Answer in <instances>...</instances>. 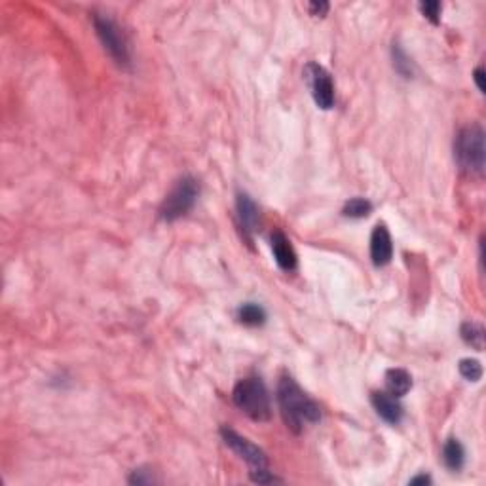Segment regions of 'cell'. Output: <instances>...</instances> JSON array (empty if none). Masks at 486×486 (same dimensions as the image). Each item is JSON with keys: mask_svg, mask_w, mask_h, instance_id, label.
Returning <instances> with one entry per match:
<instances>
[{"mask_svg": "<svg viewBox=\"0 0 486 486\" xmlns=\"http://www.w3.org/2000/svg\"><path fill=\"white\" fill-rule=\"evenodd\" d=\"M278 405L287 428L293 433H301L310 423L321 420V409L310 399L291 377H281L278 382Z\"/></svg>", "mask_w": 486, "mask_h": 486, "instance_id": "6da1fadb", "label": "cell"}, {"mask_svg": "<svg viewBox=\"0 0 486 486\" xmlns=\"http://www.w3.org/2000/svg\"><path fill=\"white\" fill-rule=\"evenodd\" d=\"M394 65L395 70L403 75L405 78H411L412 76V61L406 58V53L399 48V44H394Z\"/></svg>", "mask_w": 486, "mask_h": 486, "instance_id": "ac0fdd59", "label": "cell"}, {"mask_svg": "<svg viewBox=\"0 0 486 486\" xmlns=\"http://www.w3.org/2000/svg\"><path fill=\"white\" fill-rule=\"evenodd\" d=\"M306 80L312 87V97L319 109L329 110L335 104V84L327 70L318 63L306 67Z\"/></svg>", "mask_w": 486, "mask_h": 486, "instance_id": "52a82bcc", "label": "cell"}, {"mask_svg": "<svg viewBox=\"0 0 486 486\" xmlns=\"http://www.w3.org/2000/svg\"><path fill=\"white\" fill-rule=\"evenodd\" d=\"M371 401L374 411L378 412V416L388 423L397 426L403 420V406L397 401V397H394L392 394H388V392H374Z\"/></svg>", "mask_w": 486, "mask_h": 486, "instance_id": "30bf717a", "label": "cell"}, {"mask_svg": "<svg viewBox=\"0 0 486 486\" xmlns=\"http://www.w3.org/2000/svg\"><path fill=\"white\" fill-rule=\"evenodd\" d=\"M329 2H325V0H321V2H310L308 4V10H310V14L312 16H319V18H323V16H327V12H329Z\"/></svg>", "mask_w": 486, "mask_h": 486, "instance_id": "ffe728a7", "label": "cell"}, {"mask_svg": "<svg viewBox=\"0 0 486 486\" xmlns=\"http://www.w3.org/2000/svg\"><path fill=\"white\" fill-rule=\"evenodd\" d=\"M473 80L475 84H477V87H479V92L485 93V69H482V67H477V69H475Z\"/></svg>", "mask_w": 486, "mask_h": 486, "instance_id": "7402d4cb", "label": "cell"}, {"mask_svg": "<svg viewBox=\"0 0 486 486\" xmlns=\"http://www.w3.org/2000/svg\"><path fill=\"white\" fill-rule=\"evenodd\" d=\"M443 462L450 471H460L465 462V450L458 439H448L443 446Z\"/></svg>", "mask_w": 486, "mask_h": 486, "instance_id": "4fadbf2b", "label": "cell"}, {"mask_svg": "<svg viewBox=\"0 0 486 486\" xmlns=\"http://www.w3.org/2000/svg\"><path fill=\"white\" fill-rule=\"evenodd\" d=\"M420 12L431 21V23H439L441 19V2L437 0H429V2H420Z\"/></svg>", "mask_w": 486, "mask_h": 486, "instance_id": "d6986e66", "label": "cell"}, {"mask_svg": "<svg viewBox=\"0 0 486 486\" xmlns=\"http://www.w3.org/2000/svg\"><path fill=\"white\" fill-rule=\"evenodd\" d=\"M270 245H272L274 259L278 262V266L285 272H293L298 266V259H296V253L291 245L289 237L285 236L281 230H274L272 236H270Z\"/></svg>", "mask_w": 486, "mask_h": 486, "instance_id": "ba28073f", "label": "cell"}, {"mask_svg": "<svg viewBox=\"0 0 486 486\" xmlns=\"http://www.w3.org/2000/svg\"><path fill=\"white\" fill-rule=\"evenodd\" d=\"M394 256V243L388 228L384 225L374 226L371 236V259L374 266H386Z\"/></svg>", "mask_w": 486, "mask_h": 486, "instance_id": "9c48e42d", "label": "cell"}, {"mask_svg": "<svg viewBox=\"0 0 486 486\" xmlns=\"http://www.w3.org/2000/svg\"><path fill=\"white\" fill-rule=\"evenodd\" d=\"M460 335H462L463 342L475 347L477 352L485 350V329H482V325L475 323V321H465L462 325V329H460Z\"/></svg>", "mask_w": 486, "mask_h": 486, "instance_id": "9a60e30c", "label": "cell"}, {"mask_svg": "<svg viewBox=\"0 0 486 486\" xmlns=\"http://www.w3.org/2000/svg\"><path fill=\"white\" fill-rule=\"evenodd\" d=\"M412 377L405 369H389L386 372V389L394 397H403L411 392Z\"/></svg>", "mask_w": 486, "mask_h": 486, "instance_id": "7c38bea8", "label": "cell"}, {"mask_svg": "<svg viewBox=\"0 0 486 486\" xmlns=\"http://www.w3.org/2000/svg\"><path fill=\"white\" fill-rule=\"evenodd\" d=\"M220 437L225 441V445L228 448L236 452L237 456L242 458L243 462L249 465V473L251 471H261V469H268V458L264 454L262 448L251 443L249 439H245L243 435H239L234 429L222 428L220 429Z\"/></svg>", "mask_w": 486, "mask_h": 486, "instance_id": "8992f818", "label": "cell"}, {"mask_svg": "<svg viewBox=\"0 0 486 486\" xmlns=\"http://www.w3.org/2000/svg\"><path fill=\"white\" fill-rule=\"evenodd\" d=\"M237 319H239V323L247 325V327H261L266 321V312L259 304L247 302L237 310Z\"/></svg>", "mask_w": 486, "mask_h": 486, "instance_id": "5bb4252c", "label": "cell"}, {"mask_svg": "<svg viewBox=\"0 0 486 486\" xmlns=\"http://www.w3.org/2000/svg\"><path fill=\"white\" fill-rule=\"evenodd\" d=\"M93 27L97 33L99 40L104 46V50L110 53L120 67H129V46L122 29L107 16L95 14L93 16Z\"/></svg>", "mask_w": 486, "mask_h": 486, "instance_id": "5b68a950", "label": "cell"}, {"mask_svg": "<svg viewBox=\"0 0 486 486\" xmlns=\"http://www.w3.org/2000/svg\"><path fill=\"white\" fill-rule=\"evenodd\" d=\"M198 196H200L198 180L190 175H186L175 183L171 192L166 196V200L160 205V217L168 222H173V220L185 217L196 205Z\"/></svg>", "mask_w": 486, "mask_h": 486, "instance_id": "277c9868", "label": "cell"}, {"mask_svg": "<svg viewBox=\"0 0 486 486\" xmlns=\"http://www.w3.org/2000/svg\"><path fill=\"white\" fill-rule=\"evenodd\" d=\"M129 482L131 485H151V482H154V477L151 473L146 475V471L139 469V471H134V475L129 477Z\"/></svg>", "mask_w": 486, "mask_h": 486, "instance_id": "44dd1931", "label": "cell"}, {"mask_svg": "<svg viewBox=\"0 0 486 486\" xmlns=\"http://www.w3.org/2000/svg\"><path fill=\"white\" fill-rule=\"evenodd\" d=\"M458 371L462 374L468 382H479L482 378V364L477 361V359H462L460 364H458Z\"/></svg>", "mask_w": 486, "mask_h": 486, "instance_id": "e0dca14e", "label": "cell"}, {"mask_svg": "<svg viewBox=\"0 0 486 486\" xmlns=\"http://www.w3.org/2000/svg\"><path fill=\"white\" fill-rule=\"evenodd\" d=\"M234 405L255 422H266L272 416L270 395L259 377H247L236 384L232 392Z\"/></svg>", "mask_w": 486, "mask_h": 486, "instance_id": "7a4b0ae2", "label": "cell"}, {"mask_svg": "<svg viewBox=\"0 0 486 486\" xmlns=\"http://www.w3.org/2000/svg\"><path fill=\"white\" fill-rule=\"evenodd\" d=\"M454 158L462 171L469 175H482L485 171V129L471 124L458 131L454 141Z\"/></svg>", "mask_w": 486, "mask_h": 486, "instance_id": "3957f363", "label": "cell"}, {"mask_svg": "<svg viewBox=\"0 0 486 486\" xmlns=\"http://www.w3.org/2000/svg\"><path fill=\"white\" fill-rule=\"evenodd\" d=\"M371 211L372 203L369 200H364V198H352L342 209V213L350 217V219H364V217L371 215Z\"/></svg>", "mask_w": 486, "mask_h": 486, "instance_id": "2e32d148", "label": "cell"}, {"mask_svg": "<svg viewBox=\"0 0 486 486\" xmlns=\"http://www.w3.org/2000/svg\"><path fill=\"white\" fill-rule=\"evenodd\" d=\"M429 482H431L429 475H418V477L411 479V485H429Z\"/></svg>", "mask_w": 486, "mask_h": 486, "instance_id": "603a6c76", "label": "cell"}, {"mask_svg": "<svg viewBox=\"0 0 486 486\" xmlns=\"http://www.w3.org/2000/svg\"><path fill=\"white\" fill-rule=\"evenodd\" d=\"M236 209H237V217H239V222L247 232L256 230V225H259V207L256 203L253 202V198L245 192H239L236 200Z\"/></svg>", "mask_w": 486, "mask_h": 486, "instance_id": "8fae6325", "label": "cell"}]
</instances>
